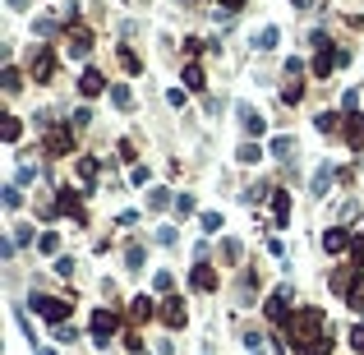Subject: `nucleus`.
Instances as JSON below:
<instances>
[{
    "label": "nucleus",
    "mask_w": 364,
    "mask_h": 355,
    "mask_svg": "<svg viewBox=\"0 0 364 355\" xmlns=\"http://www.w3.org/2000/svg\"><path fill=\"white\" fill-rule=\"evenodd\" d=\"M286 327H290V341H304V337H323V332H328V319H323V309H300Z\"/></svg>",
    "instance_id": "f257e3e1"
},
{
    "label": "nucleus",
    "mask_w": 364,
    "mask_h": 355,
    "mask_svg": "<svg viewBox=\"0 0 364 355\" xmlns=\"http://www.w3.org/2000/svg\"><path fill=\"white\" fill-rule=\"evenodd\" d=\"M32 309L42 314L46 323H56V327H61L65 314H69V305H65V300H56V295H32Z\"/></svg>",
    "instance_id": "f03ea898"
},
{
    "label": "nucleus",
    "mask_w": 364,
    "mask_h": 355,
    "mask_svg": "<svg viewBox=\"0 0 364 355\" xmlns=\"http://www.w3.org/2000/svg\"><path fill=\"white\" fill-rule=\"evenodd\" d=\"M116 327H120V319H116L111 309H97V314H92V337H97V346H111Z\"/></svg>",
    "instance_id": "7ed1b4c3"
},
{
    "label": "nucleus",
    "mask_w": 364,
    "mask_h": 355,
    "mask_svg": "<svg viewBox=\"0 0 364 355\" xmlns=\"http://www.w3.org/2000/svg\"><path fill=\"white\" fill-rule=\"evenodd\" d=\"M290 286H277L272 295H268V319H272V323H290Z\"/></svg>",
    "instance_id": "20e7f679"
},
{
    "label": "nucleus",
    "mask_w": 364,
    "mask_h": 355,
    "mask_svg": "<svg viewBox=\"0 0 364 355\" xmlns=\"http://www.w3.org/2000/svg\"><path fill=\"white\" fill-rule=\"evenodd\" d=\"M235 116H240V129H244V134H249V139L268 129V120H263V116H258V111L249 107V102H240V107H235Z\"/></svg>",
    "instance_id": "39448f33"
},
{
    "label": "nucleus",
    "mask_w": 364,
    "mask_h": 355,
    "mask_svg": "<svg viewBox=\"0 0 364 355\" xmlns=\"http://www.w3.org/2000/svg\"><path fill=\"white\" fill-rule=\"evenodd\" d=\"M346 61H350L346 51H319V61H314V74H319V78H328V74L336 69V65H346Z\"/></svg>",
    "instance_id": "423d86ee"
},
{
    "label": "nucleus",
    "mask_w": 364,
    "mask_h": 355,
    "mask_svg": "<svg viewBox=\"0 0 364 355\" xmlns=\"http://www.w3.org/2000/svg\"><path fill=\"white\" fill-rule=\"evenodd\" d=\"M295 346V355H328L332 351V337L323 332V337H304V341H290Z\"/></svg>",
    "instance_id": "0eeeda50"
},
{
    "label": "nucleus",
    "mask_w": 364,
    "mask_h": 355,
    "mask_svg": "<svg viewBox=\"0 0 364 355\" xmlns=\"http://www.w3.org/2000/svg\"><path fill=\"white\" fill-rule=\"evenodd\" d=\"M88 47H92V32L88 28H69V56H74V61H83V56H88Z\"/></svg>",
    "instance_id": "6e6552de"
},
{
    "label": "nucleus",
    "mask_w": 364,
    "mask_h": 355,
    "mask_svg": "<svg viewBox=\"0 0 364 355\" xmlns=\"http://www.w3.org/2000/svg\"><path fill=\"white\" fill-rule=\"evenodd\" d=\"M51 74H56V56H51V51H37V61H32V78L46 83Z\"/></svg>",
    "instance_id": "1a4fd4ad"
},
{
    "label": "nucleus",
    "mask_w": 364,
    "mask_h": 355,
    "mask_svg": "<svg viewBox=\"0 0 364 355\" xmlns=\"http://www.w3.org/2000/svg\"><path fill=\"white\" fill-rule=\"evenodd\" d=\"M346 245H350V235L341 231V226H328V231H323V249H328V254H341Z\"/></svg>",
    "instance_id": "9d476101"
},
{
    "label": "nucleus",
    "mask_w": 364,
    "mask_h": 355,
    "mask_svg": "<svg viewBox=\"0 0 364 355\" xmlns=\"http://www.w3.org/2000/svg\"><path fill=\"white\" fill-rule=\"evenodd\" d=\"M162 319H167V327H180L184 323V300H175V295L162 300Z\"/></svg>",
    "instance_id": "9b49d317"
},
{
    "label": "nucleus",
    "mask_w": 364,
    "mask_h": 355,
    "mask_svg": "<svg viewBox=\"0 0 364 355\" xmlns=\"http://www.w3.org/2000/svg\"><path fill=\"white\" fill-rule=\"evenodd\" d=\"M189 281H194V291H217V272L208 268V263H198V268H194V277H189Z\"/></svg>",
    "instance_id": "f8f14e48"
},
{
    "label": "nucleus",
    "mask_w": 364,
    "mask_h": 355,
    "mask_svg": "<svg viewBox=\"0 0 364 355\" xmlns=\"http://www.w3.org/2000/svg\"><path fill=\"white\" fill-rule=\"evenodd\" d=\"M346 139H350V148H355V153H364V116H346Z\"/></svg>",
    "instance_id": "ddd939ff"
},
{
    "label": "nucleus",
    "mask_w": 364,
    "mask_h": 355,
    "mask_svg": "<svg viewBox=\"0 0 364 355\" xmlns=\"http://www.w3.org/2000/svg\"><path fill=\"white\" fill-rule=\"evenodd\" d=\"M272 217H277V226H286V222H290V194H281V189L272 194Z\"/></svg>",
    "instance_id": "4468645a"
},
{
    "label": "nucleus",
    "mask_w": 364,
    "mask_h": 355,
    "mask_svg": "<svg viewBox=\"0 0 364 355\" xmlns=\"http://www.w3.org/2000/svg\"><path fill=\"white\" fill-rule=\"evenodd\" d=\"M78 93H83V97H97V93H102V74H97V69H83V78H78Z\"/></svg>",
    "instance_id": "2eb2a0df"
},
{
    "label": "nucleus",
    "mask_w": 364,
    "mask_h": 355,
    "mask_svg": "<svg viewBox=\"0 0 364 355\" xmlns=\"http://www.w3.org/2000/svg\"><path fill=\"white\" fill-rule=\"evenodd\" d=\"M46 153H69V134H65V129H51V134H46Z\"/></svg>",
    "instance_id": "dca6fc26"
},
{
    "label": "nucleus",
    "mask_w": 364,
    "mask_h": 355,
    "mask_svg": "<svg viewBox=\"0 0 364 355\" xmlns=\"http://www.w3.org/2000/svg\"><path fill=\"white\" fill-rule=\"evenodd\" d=\"M78 180H83V185H97V162H92V157H78Z\"/></svg>",
    "instance_id": "f3484780"
},
{
    "label": "nucleus",
    "mask_w": 364,
    "mask_h": 355,
    "mask_svg": "<svg viewBox=\"0 0 364 355\" xmlns=\"http://www.w3.org/2000/svg\"><path fill=\"white\" fill-rule=\"evenodd\" d=\"M111 102H116L120 111H129V107H134V93H129L125 83H116V88H111Z\"/></svg>",
    "instance_id": "a211bd4d"
},
{
    "label": "nucleus",
    "mask_w": 364,
    "mask_h": 355,
    "mask_svg": "<svg viewBox=\"0 0 364 355\" xmlns=\"http://www.w3.org/2000/svg\"><path fill=\"white\" fill-rule=\"evenodd\" d=\"M336 129H341V116L323 111V116H319V134H336Z\"/></svg>",
    "instance_id": "6ab92c4d"
},
{
    "label": "nucleus",
    "mask_w": 364,
    "mask_h": 355,
    "mask_svg": "<svg viewBox=\"0 0 364 355\" xmlns=\"http://www.w3.org/2000/svg\"><path fill=\"white\" fill-rule=\"evenodd\" d=\"M129 319H152V300L148 295H138L134 305H129Z\"/></svg>",
    "instance_id": "aec40b11"
},
{
    "label": "nucleus",
    "mask_w": 364,
    "mask_h": 355,
    "mask_svg": "<svg viewBox=\"0 0 364 355\" xmlns=\"http://www.w3.org/2000/svg\"><path fill=\"white\" fill-rule=\"evenodd\" d=\"M277 42H281V32H277V28H263V32H258V51H272Z\"/></svg>",
    "instance_id": "412c9836"
},
{
    "label": "nucleus",
    "mask_w": 364,
    "mask_h": 355,
    "mask_svg": "<svg viewBox=\"0 0 364 355\" xmlns=\"http://www.w3.org/2000/svg\"><path fill=\"white\" fill-rule=\"evenodd\" d=\"M328 185H332V166H319V175H314V194H328Z\"/></svg>",
    "instance_id": "4be33fe9"
},
{
    "label": "nucleus",
    "mask_w": 364,
    "mask_h": 355,
    "mask_svg": "<svg viewBox=\"0 0 364 355\" xmlns=\"http://www.w3.org/2000/svg\"><path fill=\"white\" fill-rule=\"evenodd\" d=\"M235 157H240L244 166H254L258 157H263V148H258V143H244V148H240V153H235Z\"/></svg>",
    "instance_id": "5701e85b"
},
{
    "label": "nucleus",
    "mask_w": 364,
    "mask_h": 355,
    "mask_svg": "<svg viewBox=\"0 0 364 355\" xmlns=\"http://www.w3.org/2000/svg\"><path fill=\"white\" fill-rule=\"evenodd\" d=\"M290 148H295V139H290V134H277V139H272V157H286Z\"/></svg>",
    "instance_id": "b1692460"
},
{
    "label": "nucleus",
    "mask_w": 364,
    "mask_h": 355,
    "mask_svg": "<svg viewBox=\"0 0 364 355\" xmlns=\"http://www.w3.org/2000/svg\"><path fill=\"white\" fill-rule=\"evenodd\" d=\"M184 88H203V69H198V65H189V69H184Z\"/></svg>",
    "instance_id": "393cba45"
},
{
    "label": "nucleus",
    "mask_w": 364,
    "mask_h": 355,
    "mask_svg": "<svg viewBox=\"0 0 364 355\" xmlns=\"http://www.w3.org/2000/svg\"><path fill=\"white\" fill-rule=\"evenodd\" d=\"M167 203H171V189H152V194H148V208H157V213H162Z\"/></svg>",
    "instance_id": "a878e982"
},
{
    "label": "nucleus",
    "mask_w": 364,
    "mask_h": 355,
    "mask_svg": "<svg viewBox=\"0 0 364 355\" xmlns=\"http://www.w3.org/2000/svg\"><path fill=\"white\" fill-rule=\"evenodd\" d=\"M19 134H23V125H19L14 116H5V143H14Z\"/></svg>",
    "instance_id": "bb28decb"
},
{
    "label": "nucleus",
    "mask_w": 364,
    "mask_h": 355,
    "mask_svg": "<svg viewBox=\"0 0 364 355\" xmlns=\"http://www.w3.org/2000/svg\"><path fill=\"white\" fill-rule=\"evenodd\" d=\"M37 249H42V254H56V249H61V240H56V231H46L42 240H37Z\"/></svg>",
    "instance_id": "cd10ccee"
},
{
    "label": "nucleus",
    "mask_w": 364,
    "mask_h": 355,
    "mask_svg": "<svg viewBox=\"0 0 364 355\" xmlns=\"http://www.w3.org/2000/svg\"><path fill=\"white\" fill-rule=\"evenodd\" d=\"M350 309H360V314H364V277H360V286H350Z\"/></svg>",
    "instance_id": "c85d7f7f"
},
{
    "label": "nucleus",
    "mask_w": 364,
    "mask_h": 355,
    "mask_svg": "<svg viewBox=\"0 0 364 355\" xmlns=\"http://www.w3.org/2000/svg\"><path fill=\"white\" fill-rule=\"evenodd\" d=\"M222 254H226V259L235 263V259H240V254H244V249H240V240H222Z\"/></svg>",
    "instance_id": "c756f323"
},
{
    "label": "nucleus",
    "mask_w": 364,
    "mask_h": 355,
    "mask_svg": "<svg viewBox=\"0 0 364 355\" xmlns=\"http://www.w3.org/2000/svg\"><path fill=\"white\" fill-rule=\"evenodd\" d=\"M125 263H129V268H143V245H129V254H125Z\"/></svg>",
    "instance_id": "7c9ffc66"
},
{
    "label": "nucleus",
    "mask_w": 364,
    "mask_h": 355,
    "mask_svg": "<svg viewBox=\"0 0 364 355\" xmlns=\"http://www.w3.org/2000/svg\"><path fill=\"white\" fill-rule=\"evenodd\" d=\"M203 231H222V213H203Z\"/></svg>",
    "instance_id": "2f4dec72"
},
{
    "label": "nucleus",
    "mask_w": 364,
    "mask_h": 355,
    "mask_svg": "<svg viewBox=\"0 0 364 355\" xmlns=\"http://www.w3.org/2000/svg\"><path fill=\"white\" fill-rule=\"evenodd\" d=\"M5 208H23V194H19V189H14V185L5 189Z\"/></svg>",
    "instance_id": "473e14b6"
},
{
    "label": "nucleus",
    "mask_w": 364,
    "mask_h": 355,
    "mask_svg": "<svg viewBox=\"0 0 364 355\" xmlns=\"http://www.w3.org/2000/svg\"><path fill=\"white\" fill-rule=\"evenodd\" d=\"M120 65L129 69V74H138V56H134V51H120Z\"/></svg>",
    "instance_id": "72a5a7b5"
},
{
    "label": "nucleus",
    "mask_w": 364,
    "mask_h": 355,
    "mask_svg": "<svg viewBox=\"0 0 364 355\" xmlns=\"http://www.w3.org/2000/svg\"><path fill=\"white\" fill-rule=\"evenodd\" d=\"M56 341H78V332L69 323H61V327H56Z\"/></svg>",
    "instance_id": "f704fd0d"
},
{
    "label": "nucleus",
    "mask_w": 364,
    "mask_h": 355,
    "mask_svg": "<svg viewBox=\"0 0 364 355\" xmlns=\"http://www.w3.org/2000/svg\"><path fill=\"white\" fill-rule=\"evenodd\" d=\"M5 88H10V93H19V88H23V83H19V69H5Z\"/></svg>",
    "instance_id": "c9c22d12"
},
{
    "label": "nucleus",
    "mask_w": 364,
    "mask_h": 355,
    "mask_svg": "<svg viewBox=\"0 0 364 355\" xmlns=\"http://www.w3.org/2000/svg\"><path fill=\"white\" fill-rule=\"evenodd\" d=\"M56 272H61V277H74V259H56Z\"/></svg>",
    "instance_id": "e433bc0d"
},
{
    "label": "nucleus",
    "mask_w": 364,
    "mask_h": 355,
    "mask_svg": "<svg viewBox=\"0 0 364 355\" xmlns=\"http://www.w3.org/2000/svg\"><path fill=\"white\" fill-rule=\"evenodd\" d=\"M175 213L189 217V213H194V199H189V194H180V199H175Z\"/></svg>",
    "instance_id": "4c0bfd02"
},
{
    "label": "nucleus",
    "mask_w": 364,
    "mask_h": 355,
    "mask_svg": "<svg viewBox=\"0 0 364 355\" xmlns=\"http://www.w3.org/2000/svg\"><path fill=\"white\" fill-rule=\"evenodd\" d=\"M240 5H244V0H222V10H217V14H226V19H231L235 10H240Z\"/></svg>",
    "instance_id": "58836bf2"
},
{
    "label": "nucleus",
    "mask_w": 364,
    "mask_h": 355,
    "mask_svg": "<svg viewBox=\"0 0 364 355\" xmlns=\"http://www.w3.org/2000/svg\"><path fill=\"white\" fill-rule=\"evenodd\" d=\"M350 346H355V351L364 355V327H355V332H350Z\"/></svg>",
    "instance_id": "ea45409f"
},
{
    "label": "nucleus",
    "mask_w": 364,
    "mask_h": 355,
    "mask_svg": "<svg viewBox=\"0 0 364 355\" xmlns=\"http://www.w3.org/2000/svg\"><path fill=\"white\" fill-rule=\"evenodd\" d=\"M10 5H14V10H23V5H32V0H10Z\"/></svg>",
    "instance_id": "a19ab883"
},
{
    "label": "nucleus",
    "mask_w": 364,
    "mask_h": 355,
    "mask_svg": "<svg viewBox=\"0 0 364 355\" xmlns=\"http://www.w3.org/2000/svg\"><path fill=\"white\" fill-rule=\"evenodd\" d=\"M295 5H300V10H304V5H309V0H295Z\"/></svg>",
    "instance_id": "79ce46f5"
},
{
    "label": "nucleus",
    "mask_w": 364,
    "mask_h": 355,
    "mask_svg": "<svg viewBox=\"0 0 364 355\" xmlns=\"http://www.w3.org/2000/svg\"><path fill=\"white\" fill-rule=\"evenodd\" d=\"M249 355H263V351H249Z\"/></svg>",
    "instance_id": "37998d69"
}]
</instances>
